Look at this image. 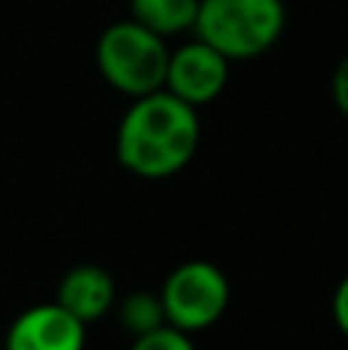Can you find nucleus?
<instances>
[{
    "mask_svg": "<svg viewBox=\"0 0 348 350\" xmlns=\"http://www.w3.org/2000/svg\"><path fill=\"white\" fill-rule=\"evenodd\" d=\"M201 148V114L166 90L133 98L117 123L114 157L127 172L158 181L182 172Z\"/></svg>",
    "mask_w": 348,
    "mask_h": 350,
    "instance_id": "obj_1",
    "label": "nucleus"
},
{
    "mask_svg": "<svg viewBox=\"0 0 348 350\" xmlns=\"http://www.w3.org/2000/svg\"><path fill=\"white\" fill-rule=\"evenodd\" d=\"M284 25V0H201L191 34L228 62H247L269 53L281 40Z\"/></svg>",
    "mask_w": 348,
    "mask_h": 350,
    "instance_id": "obj_2",
    "label": "nucleus"
},
{
    "mask_svg": "<svg viewBox=\"0 0 348 350\" xmlns=\"http://www.w3.org/2000/svg\"><path fill=\"white\" fill-rule=\"evenodd\" d=\"M166 59H170L166 40L148 31L145 25H139L136 18L108 25L96 40L99 74L111 90L127 98L164 90Z\"/></svg>",
    "mask_w": 348,
    "mask_h": 350,
    "instance_id": "obj_3",
    "label": "nucleus"
},
{
    "mask_svg": "<svg viewBox=\"0 0 348 350\" xmlns=\"http://www.w3.org/2000/svg\"><path fill=\"white\" fill-rule=\"evenodd\" d=\"M158 295L164 304L166 326L195 335L216 326L225 317L228 301H232V283L219 265L191 258L170 271Z\"/></svg>",
    "mask_w": 348,
    "mask_h": 350,
    "instance_id": "obj_4",
    "label": "nucleus"
},
{
    "mask_svg": "<svg viewBox=\"0 0 348 350\" xmlns=\"http://www.w3.org/2000/svg\"><path fill=\"white\" fill-rule=\"evenodd\" d=\"M228 74H232V62L219 49L203 43L201 37H195V40L182 43L179 49H170L164 90L201 111L203 105L216 102L225 92Z\"/></svg>",
    "mask_w": 348,
    "mask_h": 350,
    "instance_id": "obj_5",
    "label": "nucleus"
},
{
    "mask_svg": "<svg viewBox=\"0 0 348 350\" xmlns=\"http://www.w3.org/2000/svg\"><path fill=\"white\" fill-rule=\"evenodd\" d=\"M86 323L71 317L62 304H34L22 310L6 329L3 350H84Z\"/></svg>",
    "mask_w": 348,
    "mask_h": 350,
    "instance_id": "obj_6",
    "label": "nucleus"
},
{
    "mask_svg": "<svg viewBox=\"0 0 348 350\" xmlns=\"http://www.w3.org/2000/svg\"><path fill=\"white\" fill-rule=\"evenodd\" d=\"M117 301V286L105 267L99 265H77L59 280L55 289V304L77 317L80 323H96L105 314L114 310Z\"/></svg>",
    "mask_w": 348,
    "mask_h": 350,
    "instance_id": "obj_7",
    "label": "nucleus"
},
{
    "mask_svg": "<svg viewBox=\"0 0 348 350\" xmlns=\"http://www.w3.org/2000/svg\"><path fill=\"white\" fill-rule=\"evenodd\" d=\"M197 3L201 0H129V18L166 40L195 28Z\"/></svg>",
    "mask_w": 348,
    "mask_h": 350,
    "instance_id": "obj_8",
    "label": "nucleus"
},
{
    "mask_svg": "<svg viewBox=\"0 0 348 350\" xmlns=\"http://www.w3.org/2000/svg\"><path fill=\"white\" fill-rule=\"evenodd\" d=\"M114 310L129 338H139V335H148L154 329L166 326L164 304H160L158 292H129L127 298L114 301Z\"/></svg>",
    "mask_w": 348,
    "mask_h": 350,
    "instance_id": "obj_9",
    "label": "nucleus"
},
{
    "mask_svg": "<svg viewBox=\"0 0 348 350\" xmlns=\"http://www.w3.org/2000/svg\"><path fill=\"white\" fill-rule=\"evenodd\" d=\"M129 350H197V347L188 332L173 329V326H160V329H154V332L133 338Z\"/></svg>",
    "mask_w": 348,
    "mask_h": 350,
    "instance_id": "obj_10",
    "label": "nucleus"
},
{
    "mask_svg": "<svg viewBox=\"0 0 348 350\" xmlns=\"http://www.w3.org/2000/svg\"><path fill=\"white\" fill-rule=\"evenodd\" d=\"M330 92H333V105H336V111L348 120V55L336 65V71H333Z\"/></svg>",
    "mask_w": 348,
    "mask_h": 350,
    "instance_id": "obj_11",
    "label": "nucleus"
},
{
    "mask_svg": "<svg viewBox=\"0 0 348 350\" xmlns=\"http://www.w3.org/2000/svg\"><path fill=\"white\" fill-rule=\"evenodd\" d=\"M333 323H336L339 335L348 341V273L339 280L336 292H333Z\"/></svg>",
    "mask_w": 348,
    "mask_h": 350,
    "instance_id": "obj_12",
    "label": "nucleus"
}]
</instances>
